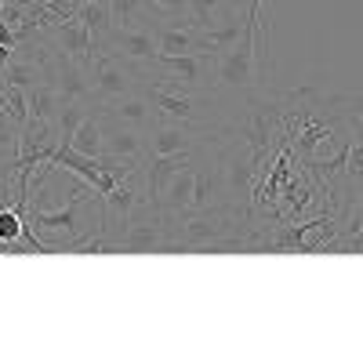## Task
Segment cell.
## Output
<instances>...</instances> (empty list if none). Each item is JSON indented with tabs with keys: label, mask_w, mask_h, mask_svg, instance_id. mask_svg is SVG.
Masks as SVG:
<instances>
[{
	"label": "cell",
	"mask_w": 363,
	"mask_h": 363,
	"mask_svg": "<svg viewBox=\"0 0 363 363\" xmlns=\"http://www.w3.org/2000/svg\"><path fill=\"white\" fill-rule=\"evenodd\" d=\"M284 128L291 153L320 186L345 164V149L359 131V95H327L320 87L287 91Z\"/></svg>",
	"instance_id": "cell-1"
},
{
	"label": "cell",
	"mask_w": 363,
	"mask_h": 363,
	"mask_svg": "<svg viewBox=\"0 0 363 363\" xmlns=\"http://www.w3.org/2000/svg\"><path fill=\"white\" fill-rule=\"evenodd\" d=\"M164 218L171 236V255H203L218 240L251 233V222L236 215L233 207H186V211H171Z\"/></svg>",
	"instance_id": "cell-2"
},
{
	"label": "cell",
	"mask_w": 363,
	"mask_h": 363,
	"mask_svg": "<svg viewBox=\"0 0 363 363\" xmlns=\"http://www.w3.org/2000/svg\"><path fill=\"white\" fill-rule=\"evenodd\" d=\"M142 80H157L182 91H200V95H215V55L196 51V55H157L153 62L142 66Z\"/></svg>",
	"instance_id": "cell-3"
},
{
	"label": "cell",
	"mask_w": 363,
	"mask_h": 363,
	"mask_svg": "<svg viewBox=\"0 0 363 363\" xmlns=\"http://www.w3.org/2000/svg\"><path fill=\"white\" fill-rule=\"evenodd\" d=\"M215 80H218V91H236V95H247V91H255L262 84H272L262 69V58H258L255 22H247V33L240 44L215 55Z\"/></svg>",
	"instance_id": "cell-4"
},
{
	"label": "cell",
	"mask_w": 363,
	"mask_h": 363,
	"mask_svg": "<svg viewBox=\"0 0 363 363\" xmlns=\"http://www.w3.org/2000/svg\"><path fill=\"white\" fill-rule=\"evenodd\" d=\"M116 255H171V236H167V218L164 211L145 200L131 211V218L120 225L113 236Z\"/></svg>",
	"instance_id": "cell-5"
},
{
	"label": "cell",
	"mask_w": 363,
	"mask_h": 363,
	"mask_svg": "<svg viewBox=\"0 0 363 363\" xmlns=\"http://www.w3.org/2000/svg\"><path fill=\"white\" fill-rule=\"evenodd\" d=\"M87 73H91V91H95L99 106L135 95L142 87V66L128 62V58H116L109 51H95V58L87 62Z\"/></svg>",
	"instance_id": "cell-6"
},
{
	"label": "cell",
	"mask_w": 363,
	"mask_h": 363,
	"mask_svg": "<svg viewBox=\"0 0 363 363\" xmlns=\"http://www.w3.org/2000/svg\"><path fill=\"white\" fill-rule=\"evenodd\" d=\"M142 95L149 99V106L157 109L160 120H186V124H211L203 116V106L215 102V95H200V91H182V87H167L157 80H142Z\"/></svg>",
	"instance_id": "cell-7"
},
{
	"label": "cell",
	"mask_w": 363,
	"mask_h": 363,
	"mask_svg": "<svg viewBox=\"0 0 363 363\" xmlns=\"http://www.w3.org/2000/svg\"><path fill=\"white\" fill-rule=\"evenodd\" d=\"M44 80L58 91L62 102H84V106H99L95 102V91H91V73L80 58L66 55V51H55L48 44L44 51Z\"/></svg>",
	"instance_id": "cell-8"
},
{
	"label": "cell",
	"mask_w": 363,
	"mask_h": 363,
	"mask_svg": "<svg viewBox=\"0 0 363 363\" xmlns=\"http://www.w3.org/2000/svg\"><path fill=\"white\" fill-rule=\"evenodd\" d=\"M218 124H186V120H157L153 128H149V157H171V153H193V149L215 135Z\"/></svg>",
	"instance_id": "cell-9"
},
{
	"label": "cell",
	"mask_w": 363,
	"mask_h": 363,
	"mask_svg": "<svg viewBox=\"0 0 363 363\" xmlns=\"http://www.w3.org/2000/svg\"><path fill=\"white\" fill-rule=\"evenodd\" d=\"M99 51H109L116 58H128V62H135V66H145L160 55L157 26L149 22V26H138V29H109V37L102 40Z\"/></svg>",
	"instance_id": "cell-10"
},
{
	"label": "cell",
	"mask_w": 363,
	"mask_h": 363,
	"mask_svg": "<svg viewBox=\"0 0 363 363\" xmlns=\"http://www.w3.org/2000/svg\"><path fill=\"white\" fill-rule=\"evenodd\" d=\"M193 196H196V153L189 164H182L171 178H164V186L153 193V203L171 215V211H186L193 207Z\"/></svg>",
	"instance_id": "cell-11"
},
{
	"label": "cell",
	"mask_w": 363,
	"mask_h": 363,
	"mask_svg": "<svg viewBox=\"0 0 363 363\" xmlns=\"http://www.w3.org/2000/svg\"><path fill=\"white\" fill-rule=\"evenodd\" d=\"M102 128H106V138H102V153L106 157H135V160L149 157V135L145 131L120 124V120H113L106 113H102Z\"/></svg>",
	"instance_id": "cell-12"
},
{
	"label": "cell",
	"mask_w": 363,
	"mask_h": 363,
	"mask_svg": "<svg viewBox=\"0 0 363 363\" xmlns=\"http://www.w3.org/2000/svg\"><path fill=\"white\" fill-rule=\"evenodd\" d=\"M153 26H157V48H160V55H196V51H207L203 33L196 26H189V22H153Z\"/></svg>",
	"instance_id": "cell-13"
},
{
	"label": "cell",
	"mask_w": 363,
	"mask_h": 363,
	"mask_svg": "<svg viewBox=\"0 0 363 363\" xmlns=\"http://www.w3.org/2000/svg\"><path fill=\"white\" fill-rule=\"evenodd\" d=\"M106 116H113V120H120V124H128V128H138V131H149L157 124V109L149 106V99L142 95V91H135V95H124V99H116V102H109V106H99Z\"/></svg>",
	"instance_id": "cell-14"
},
{
	"label": "cell",
	"mask_w": 363,
	"mask_h": 363,
	"mask_svg": "<svg viewBox=\"0 0 363 363\" xmlns=\"http://www.w3.org/2000/svg\"><path fill=\"white\" fill-rule=\"evenodd\" d=\"M18 131L22 124L8 113H0V178H4V186L15 193V178H18Z\"/></svg>",
	"instance_id": "cell-15"
},
{
	"label": "cell",
	"mask_w": 363,
	"mask_h": 363,
	"mask_svg": "<svg viewBox=\"0 0 363 363\" xmlns=\"http://www.w3.org/2000/svg\"><path fill=\"white\" fill-rule=\"evenodd\" d=\"M77 22L87 29L91 44H95V51L102 48V40L109 37L113 29V18H109V0H91V4H80L77 8Z\"/></svg>",
	"instance_id": "cell-16"
},
{
	"label": "cell",
	"mask_w": 363,
	"mask_h": 363,
	"mask_svg": "<svg viewBox=\"0 0 363 363\" xmlns=\"http://www.w3.org/2000/svg\"><path fill=\"white\" fill-rule=\"evenodd\" d=\"M102 138H106V128H102V113L95 106L80 120V128H77V135H73L69 145L77 149V153H84V157H102Z\"/></svg>",
	"instance_id": "cell-17"
},
{
	"label": "cell",
	"mask_w": 363,
	"mask_h": 363,
	"mask_svg": "<svg viewBox=\"0 0 363 363\" xmlns=\"http://www.w3.org/2000/svg\"><path fill=\"white\" fill-rule=\"evenodd\" d=\"M26 102H29V116L48 120V124H55L58 109H62V99H58V91L48 80H37L33 87H26Z\"/></svg>",
	"instance_id": "cell-18"
},
{
	"label": "cell",
	"mask_w": 363,
	"mask_h": 363,
	"mask_svg": "<svg viewBox=\"0 0 363 363\" xmlns=\"http://www.w3.org/2000/svg\"><path fill=\"white\" fill-rule=\"evenodd\" d=\"M109 18L113 29H138L153 22V11H149L145 0H109Z\"/></svg>",
	"instance_id": "cell-19"
},
{
	"label": "cell",
	"mask_w": 363,
	"mask_h": 363,
	"mask_svg": "<svg viewBox=\"0 0 363 363\" xmlns=\"http://www.w3.org/2000/svg\"><path fill=\"white\" fill-rule=\"evenodd\" d=\"M95 109V106H84V102H62V109H58V116H55V135H58V142L62 145H69L73 142V135H77V128H80V120Z\"/></svg>",
	"instance_id": "cell-20"
},
{
	"label": "cell",
	"mask_w": 363,
	"mask_h": 363,
	"mask_svg": "<svg viewBox=\"0 0 363 363\" xmlns=\"http://www.w3.org/2000/svg\"><path fill=\"white\" fill-rule=\"evenodd\" d=\"M153 22H189V0H145Z\"/></svg>",
	"instance_id": "cell-21"
}]
</instances>
